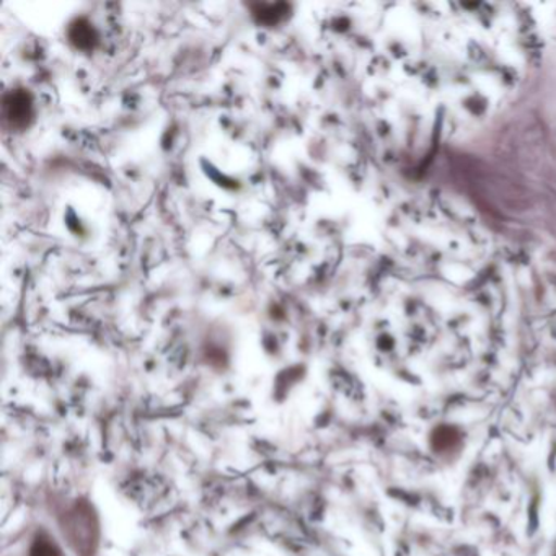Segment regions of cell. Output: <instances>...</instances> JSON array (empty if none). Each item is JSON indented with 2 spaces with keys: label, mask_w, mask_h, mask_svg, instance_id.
<instances>
[{
  "label": "cell",
  "mask_w": 556,
  "mask_h": 556,
  "mask_svg": "<svg viewBox=\"0 0 556 556\" xmlns=\"http://www.w3.org/2000/svg\"><path fill=\"white\" fill-rule=\"evenodd\" d=\"M5 119L14 122L15 126H27L31 116V102L25 93H14L11 102L5 100Z\"/></svg>",
  "instance_id": "1"
}]
</instances>
